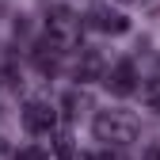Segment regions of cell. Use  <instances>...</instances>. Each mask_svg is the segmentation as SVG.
<instances>
[{"label":"cell","instance_id":"3957f363","mask_svg":"<svg viewBox=\"0 0 160 160\" xmlns=\"http://www.w3.org/2000/svg\"><path fill=\"white\" fill-rule=\"evenodd\" d=\"M23 126L27 133H53L57 130V107L46 99H31L23 107Z\"/></svg>","mask_w":160,"mask_h":160},{"label":"cell","instance_id":"ba28073f","mask_svg":"<svg viewBox=\"0 0 160 160\" xmlns=\"http://www.w3.org/2000/svg\"><path fill=\"white\" fill-rule=\"evenodd\" d=\"M15 160H50V152H46V149H34V145H31V149H19V156H15Z\"/></svg>","mask_w":160,"mask_h":160},{"label":"cell","instance_id":"277c9868","mask_svg":"<svg viewBox=\"0 0 160 160\" xmlns=\"http://www.w3.org/2000/svg\"><path fill=\"white\" fill-rule=\"evenodd\" d=\"M103 84L111 95H133L137 92V65L130 61V57H122V61H114L103 76Z\"/></svg>","mask_w":160,"mask_h":160},{"label":"cell","instance_id":"7a4b0ae2","mask_svg":"<svg viewBox=\"0 0 160 160\" xmlns=\"http://www.w3.org/2000/svg\"><path fill=\"white\" fill-rule=\"evenodd\" d=\"M46 31H50V42H53L57 50L80 42V19H76V12L65 8V4H53V8L46 12Z\"/></svg>","mask_w":160,"mask_h":160},{"label":"cell","instance_id":"9c48e42d","mask_svg":"<svg viewBox=\"0 0 160 160\" xmlns=\"http://www.w3.org/2000/svg\"><path fill=\"white\" fill-rule=\"evenodd\" d=\"M0 88H15V65H4V69H0Z\"/></svg>","mask_w":160,"mask_h":160},{"label":"cell","instance_id":"4fadbf2b","mask_svg":"<svg viewBox=\"0 0 160 160\" xmlns=\"http://www.w3.org/2000/svg\"><path fill=\"white\" fill-rule=\"evenodd\" d=\"M122 4H141V0H122Z\"/></svg>","mask_w":160,"mask_h":160},{"label":"cell","instance_id":"5b68a950","mask_svg":"<svg viewBox=\"0 0 160 160\" xmlns=\"http://www.w3.org/2000/svg\"><path fill=\"white\" fill-rule=\"evenodd\" d=\"M88 23L95 31H103V34H122V31H130V19L122 12H111V8H92L88 12Z\"/></svg>","mask_w":160,"mask_h":160},{"label":"cell","instance_id":"8992f818","mask_svg":"<svg viewBox=\"0 0 160 160\" xmlns=\"http://www.w3.org/2000/svg\"><path fill=\"white\" fill-rule=\"evenodd\" d=\"M103 57H99V50H84L80 53V65H76V80L80 84H92V80H103Z\"/></svg>","mask_w":160,"mask_h":160},{"label":"cell","instance_id":"8fae6325","mask_svg":"<svg viewBox=\"0 0 160 160\" xmlns=\"http://www.w3.org/2000/svg\"><path fill=\"white\" fill-rule=\"evenodd\" d=\"M141 160H160V145H149V149H145V156H141Z\"/></svg>","mask_w":160,"mask_h":160},{"label":"cell","instance_id":"52a82bcc","mask_svg":"<svg viewBox=\"0 0 160 160\" xmlns=\"http://www.w3.org/2000/svg\"><path fill=\"white\" fill-rule=\"evenodd\" d=\"M53 156H57V160H72V156H76V149H72V133H65V130L53 133Z\"/></svg>","mask_w":160,"mask_h":160},{"label":"cell","instance_id":"30bf717a","mask_svg":"<svg viewBox=\"0 0 160 160\" xmlns=\"http://www.w3.org/2000/svg\"><path fill=\"white\" fill-rule=\"evenodd\" d=\"M84 160H118V156H111V152H107V149H103V152H88V156H84Z\"/></svg>","mask_w":160,"mask_h":160},{"label":"cell","instance_id":"7c38bea8","mask_svg":"<svg viewBox=\"0 0 160 160\" xmlns=\"http://www.w3.org/2000/svg\"><path fill=\"white\" fill-rule=\"evenodd\" d=\"M149 107H152V111L160 114V95H149Z\"/></svg>","mask_w":160,"mask_h":160},{"label":"cell","instance_id":"6da1fadb","mask_svg":"<svg viewBox=\"0 0 160 160\" xmlns=\"http://www.w3.org/2000/svg\"><path fill=\"white\" fill-rule=\"evenodd\" d=\"M92 130H95L99 141H107V145H130V141H137V118L130 111H99Z\"/></svg>","mask_w":160,"mask_h":160}]
</instances>
